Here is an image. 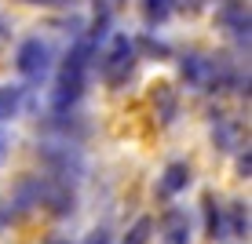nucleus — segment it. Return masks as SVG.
Instances as JSON below:
<instances>
[{
  "mask_svg": "<svg viewBox=\"0 0 252 244\" xmlns=\"http://www.w3.org/2000/svg\"><path fill=\"white\" fill-rule=\"evenodd\" d=\"M135 58H139L135 37H128V33H117V37H110L106 51H102V62H99L102 81H106L110 88H121V84H128V77L135 73Z\"/></svg>",
  "mask_w": 252,
  "mask_h": 244,
  "instance_id": "f03ea898",
  "label": "nucleus"
},
{
  "mask_svg": "<svg viewBox=\"0 0 252 244\" xmlns=\"http://www.w3.org/2000/svg\"><path fill=\"white\" fill-rule=\"evenodd\" d=\"M30 4H44V7H51V4H63V0H30Z\"/></svg>",
  "mask_w": 252,
  "mask_h": 244,
  "instance_id": "6ab92c4d",
  "label": "nucleus"
},
{
  "mask_svg": "<svg viewBox=\"0 0 252 244\" xmlns=\"http://www.w3.org/2000/svg\"><path fill=\"white\" fill-rule=\"evenodd\" d=\"M92 48H95V44H92L88 37H81L73 48H69L66 62H63V69H59V77H55V99H51L59 113H66V109L84 95V84H88V62H92Z\"/></svg>",
  "mask_w": 252,
  "mask_h": 244,
  "instance_id": "f257e3e1",
  "label": "nucleus"
},
{
  "mask_svg": "<svg viewBox=\"0 0 252 244\" xmlns=\"http://www.w3.org/2000/svg\"><path fill=\"white\" fill-rule=\"evenodd\" d=\"M249 171H252V157H249V146H245V150H238V175L249 179Z\"/></svg>",
  "mask_w": 252,
  "mask_h": 244,
  "instance_id": "dca6fc26",
  "label": "nucleus"
},
{
  "mask_svg": "<svg viewBox=\"0 0 252 244\" xmlns=\"http://www.w3.org/2000/svg\"><path fill=\"white\" fill-rule=\"evenodd\" d=\"M158 244H194V222L190 212L183 208H168L161 219V241Z\"/></svg>",
  "mask_w": 252,
  "mask_h": 244,
  "instance_id": "423d86ee",
  "label": "nucleus"
},
{
  "mask_svg": "<svg viewBox=\"0 0 252 244\" xmlns=\"http://www.w3.org/2000/svg\"><path fill=\"white\" fill-rule=\"evenodd\" d=\"M40 157H44V164L51 168V179H63V182H69V186L81 179V153H77L69 142H63V146L48 142L44 150H40Z\"/></svg>",
  "mask_w": 252,
  "mask_h": 244,
  "instance_id": "20e7f679",
  "label": "nucleus"
},
{
  "mask_svg": "<svg viewBox=\"0 0 252 244\" xmlns=\"http://www.w3.org/2000/svg\"><path fill=\"white\" fill-rule=\"evenodd\" d=\"M0 153H4V135H0Z\"/></svg>",
  "mask_w": 252,
  "mask_h": 244,
  "instance_id": "4be33fe9",
  "label": "nucleus"
},
{
  "mask_svg": "<svg viewBox=\"0 0 252 244\" xmlns=\"http://www.w3.org/2000/svg\"><path fill=\"white\" fill-rule=\"evenodd\" d=\"M4 33H7V29H4V22H0V37H4Z\"/></svg>",
  "mask_w": 252,
  "mask_h": 244,
  "instance_id": "5701e85b",
  "label": "nucleus"
},
{
  "mask_svg": "<svg viewBox=\"0 0 252 244\" xmlns=\"http://www.w3.org/2000/svg\"><path fill=\"white\" fill-rule=\"evenodd\" d=\"M19 102H22V95L15 88H0V120L15 117V113H19Z\"/></svg>",
  "mask_w": 252,
  "mask_h": 244,
  "instance_id": "4468645a",
  "label": "nucleus"
},
{
  "mask_svg": "<svg viewBox=\"0 0 252 244\" xmlns=\"http://www.w3.org/2000/svg\"><path fill=\"white\" fill-rule=\"evenodd\" d=\"M154 109H158L161 124H172V120H176L179 102H176V95H172V88H154Z\"/></svg>",
  "mask_w": 252,
  "mask_h": 244,
  "instance_id": "9b49d317",
  "label": "nucleus"
},
{
  "mask_svg": "<svg viewBox=\"0 0 252 244\" xmlns=\"http://www.w3.org/2000/svg\"><path fill=\"white\" fill-rule=\"evenodd\" d=\"M205 230L212 241H227V212H223V204L216 197H205Z\"/></svg>",
  "mask_w": 252,
  "mask_h": 244,
  "instance_id": "1a4fd4ad",
  "label": "nucleus"
},
{
  "mask_svg": "<svg viewBox=\"0 0 252 244\" xmlns=\"http://www.w3.org/2000/svg\"><path fill=\"white\" fill-rule=\"evenodd\" d=\"M205 4V0H187V7H201Z\"/></svg>",
  "mask_w": 252,
  "mask_h": 244,
  "instance_id": "412c9836",
  "label": "nucleus"
},
{
  "mask_svg": "<svg viewBox=\"0 0 252 244\" xmlns=\"http://www.w3.org/2000/svg\"><path fill=\"white\" fill-rule=\"evenodd\" d=\"M15 66L30 84H40L51 73V44L40 37H30L19 44V55H15Z\"/></svg>",
  "mask_w": 252,
  "mask_h": 244,
  "instance_id": "7ed1b4c3",
  "label": "nucleus"
},
{
  "mask_svg": "<svg viewBox=\"0 0 252 244\" xmlns=\"http://www.w3.org/2000/svg\"><path fill=\"white\" fill-rule=\"evenodd\" d=\"M48 244H69V241H66V237H51Z\"/></svg>",
  "mask_w": 252,
  "mask_h": 244,
  "instance_id": "aec40b11",
  "label": "nucleus"
},
{
  "mask_svg": "<svg viewBox=\"0 0 252 244\" xmlns=\"http://www.w3.org/2000/svg\"><path fill=\"white\" fill-rule=\"evenodd\" d=\"M150 230H154V222H150V219H139V222L132 226V230L125 233V241H121V244H146Z\"/></svg>",
  "mask_w": 252,
  "mask_h": 244,
  "instance_id": "2eb2a0df",
  "label": "nucleus"
},
{
  "mask_svg": "<svg viewBox=\"0 0 252 244\" xmlns=\"http://www.w3.org/2000/svg\"><path fill=\"white\" fill-rule=\"evenodd\" d=\"M238 135H241V128L234 124V120H227V117L212 120V142L220 146V150H238Z\"/></svg>",
  "mask_w": 252,
  "mask_h": 244,
  "instance_id": "9d476101",
  "label": "nucleus"
},
{
  "mask_svg": "<svg viewBox=\"0 0 252 244\" xmlns=\"http://www.w3.org/2000/svg\"><path fill=\"white\" fill-rule=\"evenodd\" d=\"M176 4L179 0H143V15H146V22H164L176 11Z\"/></svg>",
  "mask_w": 252,
  "mask_h": 244,
  "instance_id": "ddd939ff",
  "label": "nucleus"
},
{
  "mask_svg": "<svg viewBox=\"0 0 252 244\" xmlns=\"http://www.w3.org/2000/svg\"><path fill=\"white\" fill-rule=\"evenodd\" d=\"M220 26L238 44H249V7L241 4V0H227V4L220 7Z\"/></svg>",
  "mask_w": 252,
  "mask_h": 244,
  "instance_id": "0eeeda50",
  "label": "nucleus"
},
{
  "mask_svg": "<svg viewBox=\"0 0 252 244\" xmlns=\"http://www.w3.org/2000/svg\"><path fill=\"white\" fill-rule=\"evenodd\" d=\"M139 44H143L146 51H150V55H161V58H164V55H168V48H164V44H161V40H150V37H143V40H139Z\"/></svg>",
  "mask_w": 252,
  "mask_h": 244,
  "instance_id": "f3484780",
  "label": "nucleus"
},
{
  "mask_svg": "<svg viewBox=\"0 0 252 244\" xmlns=\"http://www.w3.org/2000/svg\"><path fill=\"white\" fill-rule=\"evenodd\" d=\"M190 179H194V171H190V164L187 161H176V164H168V168L161 171V179H158V197H179L183 190L190 186Z\"/></svg>",
  "mask_w": 252,
  "mask_h": 244,
  "instance_id": "6e6552de",
  "label": "nucleus"
},
{
  "mask_svg": "<svg viewBox=\"0 0 252 244\" xmlns=\"http://www.w3.org/2000/svg\"><path fill=\"white\" fill-rule=\"evenodd\" d=\"M40 208H48L51 215H73L77 208V197H73V186L63 179H40Z\"/></svg>",
  "mask_w": 252,
  "mask_h": 244,
  "instance_id": "39448f33",
  "label": "nucleus"
},
{
  "mask_svg": "<svg viewBox=\"0 0 252 244\" xmlns=\"http://www.w3.org/2000/svg\"><path fill=\"white\" fill-rule=\"evenodd\" d=\"M227 233H230V237H249V208L245 204H230V212H227Z\"/></svg>",
  "mask_w": 252,
  "mask_h": 244,
  "instance_id": "f8f14e48",
  "label": "nucleus"
},
{
  "mask_svg": "<svg viewBox=\"0 0 252 244\" xmlns=\"http://www.w3.org/2000/svg\"><path fill=\"white\" fill-rule=\"evenodd\" d=\"M84 244H114V241H110V230H92Z\"/></svg>",
  "mask_w": 252,
  "mask_h": 244,
  "instance_id": "a211bd4d",
  "label": "nucleus"
}]
</instances>
